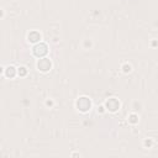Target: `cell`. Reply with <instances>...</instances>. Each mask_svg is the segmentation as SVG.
Segmentation results:
<instances>
[{"label":"cell","mask_w":158,"mask_h":158,"mask_svg":"<svg viewBox=\"0 0 158 158\" xmlns=\"http://www.w3.org/2000/svg\"><path fill=\"white\" fill-rule=\"evenodd\" d=\"M33 53H35L36 56L46 54V53H47V47H46V44H37V46H35Z\"/></svg>","instance_id":"6da1fadb"},{"label":"cell","mask_w":158,"mask_h":158,"mask_svg":"<svg viewBox=\"0 0 158 158\" xmlns=\"http://www.w3.org/2000/svg\"><path fill=\"white\" fill-rule=\"evenodd\" d=\"M44 62H46V59H41L40 62H38V68L41 69V70H48L49 68H51V62L49 60H47V63L44 64Z\"/></svg>","instance_id":"7a4b0ae2"}]
</instances>
